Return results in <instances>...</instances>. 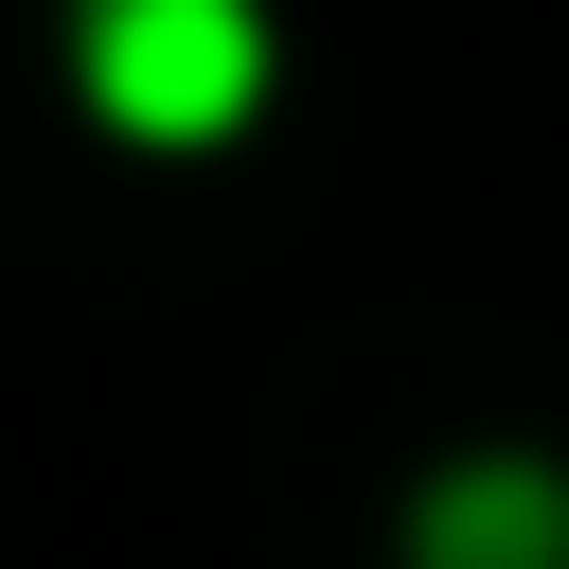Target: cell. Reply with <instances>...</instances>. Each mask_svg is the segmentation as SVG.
I'll use <instances>...</instances> for the list:
<instances>
[{
    "instance_id": "cell-2",
    "label": "cell",
    "mask_w": 569,
    "mask_h": 569,
    "mask_svg": "<svg viewBox=\"0 0 569 569\" xmlns=\"http://www.w3.org/2000/svg\"><path fill=\"white\" fill-rule=\"evenodd\" d=\"M409 569H569V480H533V462H462V480L409 516Z\"/></svg>"
},
{
    "instance_id": "cell-1",
    "label": "cell",
    "mask_w": 569,
    "mask_h": 569,
    "mask_svg": "<svg viewBox=\"0 0 569 569\" xmlns=\"http://www.w3.org/2000/svg\"><path fill=\"white\" fill-rule=\"evenodd\" d=\"M89 89L142 142H213L267 89V18L249 0H89Z\"/></svg>"
}]
</instances>
